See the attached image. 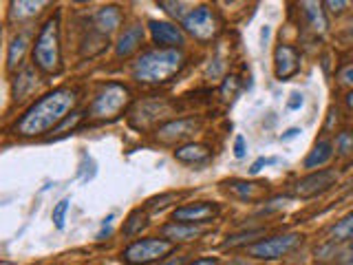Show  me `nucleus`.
<instances>
[{
    "label": "nucleus",
    "instance_id": "32",
    "mask_svg": "<svg viewBox=\"0 0 353 265\" xmlns=\"http://www.w3.org/2000/svg\"><path fill=\"white\" fill-rule=\"evenodd\" d=\"M172 199H174V195H163L159 199H152V202H150V210H163L165 206H168L165 202H172Z\"/></svg>",
    "mask_w": 353,
    "mask_h": 265
},
{
    "label": "nucleus",
    "instance_id": "2",
    "mask_svg": "<svg viewBox=\"0 0 353 265\" xmlns=\"http://www.w3.org/2000/svg\"><path fill=\"white\" fill-rule=\"evenodd\" d=\"M183 53L176 49H154L143 53L135 62V77L139 82H165L183 69Z\"/></svg>",
    "mask_w": 353,
    "mask_h": 265
},
{
    "label": "nucleus",
    "instance_id": "24",
    "mask_svg": "<svg viewBox=\"0 0 353 265\" xmlns=\"http://www.w3.org/2000/svg\"><path fill=\"white\" fill-rule=\"evenodd\" d=\"M44 7V3H14L11 5V18L14 20H29Z\"/></svg>",
    "mask_w": 353,
    "mask_h": 265
},
{
    "label": "nucleus",
    "instance_id": "28",
    "mask_svg": "<svg viewBox=\"0 0 353 265\" xmlns=\"http://www.w3.org/2000/svg\"><path fill=\"white\" fill-rule=\"evenodd\" d=\"M236 84H239V80H236L234 75L225 77V82H223V88H221V91H223V97H225V99H232V95L236 93Z\"/></svg>",
    "mask_w": 353,
    "mask_h": 265
},
{
    "label": "nucleus",
    "instance_id": "20",
    "mask_svg": "<svg viewBox=\"0 0 353 265\" xmlns=\"http://www.w3.org/2000/svg\"><path fill=\"white\" fill-rule=\"evenodd\" d=\"M33 88H36V75H33V69H25L16 75L14 82V97L22 99L25 95H29Z\"/></svg>",
    "mask_w": 353,
    "mask_h": 265
},
{
    "label": "nucleus",
    "instance_id": "4",
    "mask_svg": "<svg viewBox=\"0 0 353 265\" xmlns=\"http://www.w3.org/2000/svg\"><path fill=\"white\" fill-rule=\"evenodd\" d=\"M130 102V91L124 84L108 82L99 88V93L95 95L91 104V115L97 121H110L119 117V113L128 106Z\"/></svg>",
    "mask_w": 353,
    "mask_h": 265
},
{
    "label": "nucleus",
    "instance_id": "13",
    "mask_svg": "<svg viewBox=\"0 0 353 265\" xmlns=\"http://www.w3.org/2000/svg\"><path fill=\"white\" fill-rule=\"evenodd\" d=\"M194 128H196L194 119H176V121H170V124H163L157 130V139H161L163 144H172L176 139L188 137Z\"/></svg>",
    "mask_w": 353,
    "mask_h": 265
},
{
    "label": "nucleus",
    "instance_id": "27",
    "mask_svg": "<svg viewBox=\"0 0 353 265\" xmlns=\"http://www.w3.org/2000/svg\"><path fill=\"white\" fill-rule=\"evenodd\" d=\"M338 82L345 84V86H353V64L342 66V69L338 71Z\"/></svg>",
    "mask_w": 353,
    "mask_h": 265
},
{
    "label": "nucleus",
    "instance_id": "22",
    "mask_svg": "<svg viewBox=\"0 0 353 265\" xmlns=\"http://www.w3.org/2000/svg\"><path fill=\"white\" fill-rule=\"evenodd\" d=\"M25 49H27V36L25 33H20L9 44V53H7V66L9 69H14L16 64H20L22 55H25Z\"/></svg>",
    "mask_w": 353,
    "mask_h": 265
},
{
    "label": "nucleus",
    "instance_id": "8",
    "mask_svg": "<svg viewBox=\"0 0 353 265\" xmlns=\"http://www.w3.org/2000/svg\"><path fill=\"white\" fill-rule=\"evenodd\" d=\"M338 175L334 170H318V173H312L307 175L305 179L296 181L294 186V193L303 199H309V197H316V195H323L325 190H329L331 186L336 184Z\"/></svg>",
    "mask_w": 353,
    "mask_h": 265
},
{
    "label": "nucleus",
    "instance_id": "7",
    "mask_svg": "<svg viewBox=\"0 0 353 265\" xmlns=\"http://www.w3.org/2000/svg\"><path fill=\"white\" fill-rule=\"evenodd\" d=\"M183 29L201 42H210L219 33V18L210 7H196L183 18Z\"/></svg>",
    "mask_w": 353,
    "mask_h": 265
},
{
    "label": "nucleus",
    "instance_id": "18",
    "mask_svg": "<svg viewBox=\"0 0 353 265\" xmlns=\"http://www.w3.org/2000/svg\"><path fill=\"white\" fill-rule=\"evenodd\" d=\"M303 11H305V18L309 22L316 33H325L327 29V18H325V11L320 3H303Z\"/></svg>",
    "mask_w": 353,
    "mask_h": 265
},
{
    "label": "nucleus",
    "instance_id": "25",
    "mask_svg": "<svg viewBox=\"0 0 353 265\" xmlns=\"http://www.w3.org/2000/svg\"><path fill=\"white\" fill-rule=\"evenodd\" d=\"M336 148H338V155H351L353 153V132L351 130H342L336 137Z\"/></svg>",
    "mask_w": 353,
    "mask_h": 265
},
{
    "label": "nucleus",
    "instance_id": "39",
    "mask_svg": "<svg viewBox=\"0 0 353 265\" xmlns=\"http://www.w3.org/2000/svg\"><path fill=\"white\" fill-rule=\"evenodd\" d=\"M185 263V257H174L170 259V263H165V265H183Z\"/></svg>",
    "mask_w": 353,
    "mask_h": 265
},
{
    "label": "nucleus",
    "instance_id": "26",
    "mask_svg": "<svg viewBox=\"0 0 353 265\" xmlns=\"http://www.w3.org/2000/svg\"><path fill=\"white\" fill-rule=\"evenodd\" d=\"M66 210H69V199H62V202H58V206L53 208V224L58 230L64 228V215H66Z\"/></svg>",
    "mask_w": 353,
    "mask_h": 265
},
{
    "label": "nucleus",
    "instance_id": "36",
    "mask_svg": "<svg viewBox=\"0 0 353 265\" xmlns=\"http://www.w3.org/2000/svg\"><path fill=\"white\" fill-rule=\"evenodd\" d=\"M287 106H290V108H301L303 106V97L298 95V93H294L290 102H287Z\"/></svg>",
    "mask_w": 353,
    "mask_h": 265
},
{
    "label": "nucleus",
    "instance_id": "1",
    "mask_svg": "<svg viewBox=\"0 0 353 265\" xmlns=\"http://www.w3.org/2000/svg\"><path fill=\"white\" fill-rule=\"evenodd\" d=\"M75 104V91L71 88H55L42 99L33 104L22 119L16 124V132L22 137H36L42 132H49L60 121L66 119V113Z\"/></svg>",
    "mask_w": 353,
    "mask_h": 265
},
{
    "label": "nucleus",
    "instance_id": "41",
    "mask_svg": "<svg viewBox=\"0 0 353 265\" xmlns=\"http://www.w3.org/2000/svg\"><path fill=\"white\" fill-rule=\"evenodd\" d=\"M347 33H349V38H353V20H351V25H349V29H347Z\"/></svg>",
    "mask_w": 353,
    "mask_h": 265
},
{
    "label": "nucleus",
    "instance_id": "34",
    "mask_svg": "<svg viewBox=\"0 0 353 265\" xmlns=\"http://www.w3.org/2000/svg\"><path fill=\"white\" fill-rule=\"evenodd\" d=\"M325 7H329V11H334V14H340L342 9L349 7V3H342V0H338V3H334V0H329V3H325Z\"/></svg>",
    "mask_w": 353,
    "mask_h": 265
},
{
    "label": "nucleus",
    "instance_id": "6",
    "mask_svg": "<svg viewBox=\"0 0 353 265\" xmlns=\"http://www.w3.org/2000/svg\"><path fill=\"white\" fill-rule=\"evenodd\" d=\"M303 237L292 232V235H279V237H272V239H263L259 243H252L248 248V254L254 259H263V261H274V259H281L285 254H290L292 250H296L301 246Z\"/></svg>",
    "mask_w": 353,
    "mask_h": 265
},
{
    "label": "nucleus",
    "instance_id": "23",
    "mask_svg": "<svg viewBox=\"0 0 353 265\" xmlns=\"http://www.w3.org/2000/svg\"><path fill=\"white\" fill-rule=\"evenodd\" d=\"M146 226H148V215L143 213V210H135V213L128 217V221H124V235L135 237L137 232H141Z\"/></svg>",
    "mask_w": 353,
    "mask_h": 265
},
{
    "label": "nucleus",
    "instance_id": "3",
    "mask_svg": "<svg viewBox=\"0 0 353 265\" xmlns=\"http://www.w3.org/2000/svg\"><path fill=\"white\" fill-rule=\"evenodd\" d=\"M33 62H36L44 73H58L60 71V25L58 16L49 18L44 22L36 38V47H33Z\"/></svg>",
    "mask_w": 353,
    "mask_h": 265
},
{
    "label": "nucleus",
    "instance_id": "40",
    "mask_svg": "<svg viewBox=\"0 0 353 265\" xmlns=\"http://www.w3.org/2000/svg\"><path fill=\"white\" fill-rule=\"evenodd\" d=\"M347 106H349V108L353 110V91H351V93L347 95Z\"/></svg>",
    "mask_w": 353,
    "mask_h": 265
},
{
    "label": "nucleus",
    "instance_id": "14",
    "mask_svg": "<svg viewBox=\"0 0 353 265\" xmlns=\"http://www.w3.org/2000/svg\"><path fill=\"white\" fill-rule=\"evenodd\" d=\"M121 18H124V16H121V11L117 7H113V5L102 7L95 14V27H97L99 33H106V36H108V33H113L121 25Z\"/></svg>",
    "mask_w": 353,
    "mask_h": 265
},
{
    "label": "nucleus",
    "instance_id": "21",
    "mask_svg": "<svg viewBox=\"0 0 353 265\" xmlns=\"http://www.w3.org/2000/svg\"><path fill=\"white\" fill-rule=\"evenodd\" d=\"M331 243H342V241H351L353 239V213L347 215L345 219H340L338 224L329 230Z\"/></svg>",
    "mask_w": 353,
    "mask_h": 265
},
{
    "label": "nucleus",
    "instance_id": "33",
    "mask_svg": "<svg viewBox=\"0 0 353 265\" xmlns=\"http://www.w3.org/2000/svg\"><path fill=\"white\" fill-rule=\"evenodd\" d=\"M234 155L241 159V157H245V139H243L241 135L234 139Z\"/></svg>",
    "mask_w": 353,
    "mask_h": 265
},
{
    "label": "nucleus",
    "instance_id": "37",
    "mask_svg": "<svg viewBox=\"0 0 353 265\" xmlns=\"http://www.w3.org/2000/svg\"><path fill=\"white\" fill-rule=\"evenodd\" d=\"M190 265H221L216 259H199V261H192Z\"/></svg>",
    "mask_w": 353,
    "mask_h": 265
},
{
    "label": "nucleus",
    "instance_id": "10",
    "mask_svg": "<svg viewBox=\"0 0 353 265\" xmlns=\"http://www.w3.org/2000/svg\"><path fill=\"white\" fill-rule=\"evenodd\" d=\"M274 62H276V77H279V80H287V77L296 75L298 69H301V55H298V51L290 47V44H281V47L276 49Z\"/></svg>",
    "mask_w": 353,
    "mask_h": 265
},
{
    "label": "nucleus",
    "instance_id": "5",
    "mask_svg": "<svg viewBox=\"0 0 353 265\" xmlns=\"http://www.w3.org/2000/svg\"><path fill=\"white\" fill-rule=\"evenodd\" d=\"M172 252V241L165 239H141L135 241L132 246H128L121 252V259L128 265H148L154 261L165 259Z\"/></svg>",
    "mask_w": 353,
    "mask_h": 265
},
{
    "label": "nucleus",
    "instance_id": "12",
    "mask_svg": "<svg viewBox=\"0 0 353 265\" xmlns=\"http://www.w3.org/2000/svg\"><path fill=\"white\" fill-rule=\"evenodd\" d=\"M208 232L205 226H196V224H179V221H174V224H168L161 228V235L165 239H170L172 243L174 241H194L199 237H203Z\"/></svg>",
    "mask_w": 353,
    "mask_h": 265
},
{
    "label": "nucleus",
    "instance_id": "19",
    "mask_svg": "<svg viewBox=\"0 0 353 265\" xmlns=\"http://www.w3.org/2000/svg\"><path fill=\"white\" fill-rule=\"evenodd\" d=\"M228 193H232L239 199H254L256 195H261L265 190V184H254V181H241V179H234V181H228Z\"/></svg>",
    "mask_w": 353,
    "mask_h": 265
},
{
    "label": "nucleus",
    "instance_id": "30",
    "mask_svg": "<svg viewBox=\"0 0 353 265\" xmlns=\"http://www.w3.org/2000/svg\"><path fill=\"white\" fill-rule=\"evenodd\" d=\"M331 257H336V252H334V243H329V246H323V248H318L316 250V259L320 261H327Z\"/></svg>",
    "mask_w": 353,
    "mask_h": 265
},
{
    "label": "nucleus",
    "instance_id": "31",
    "mask_svg": "<svg viewBox=\"0 0 353 265\" xmlns=\"http://www.w3.org/2000/svg\"><path fill=\"white\" fill-rule=\"evenodd\" d=\"M338 261H340V265H353V243H351V246H347L345 250L340 252Z\"/></svg>",
    "mask_w": 353,
    "mask_h": 265
},
{
    "label": "nucleus",
    "instance_id": "29",
    "mask_svg": "<svg viewBox=\"0 0 353 265\" xmlns=\"http://www.w3.org/2000/svg\"><path fill=\"white\" fill-rule=\"evenodd\" d=\"M159 7H163L165 11H168V14H172V16H176V18H185L183 16V5L181 3H165V0H163V3H159Z\"/></svg>",
    "mask_w": 353,
    "mask_h": 265
},
{
    "label": "nucleus",
    "instance_id": "17",
    "mask_svg": "<svg viewBox=\"0 0 353 265\" xmlns=\"http://www.w3.org/2000/svg\"><path fill=\"white\" fill-rule=\"evenodd\" d=\"M331 155H334V144L327 141V139L318 141L314 146V150L307 155L305 168H318V166H325L331 159Z\"/></svg>",
    "mask_w": 353,
    "mask_h": 265
},
{
    "label": "nucleus",
    "instance_id": "16",
    "mask_svg": "<svg viewBox=\"0 0 353 265\" xmlns=\"http://www.w3.org/2000/svg\"><path fill=\"white\" fill-rule=\"evenodd\" d=\"M174 157L185 164H201L210 157V150L203 144H185V146L174 150Z\"/></svg>",
    "mask_w": 353,
    "mask_h": 265
},
{
    "label": "nucleus",
    "instance_id": "11",
    "mask_svg": "<svg viewBox=\"0 0 353 265\" xmlns=\"http://www.w3.org/2000/svg\"><path fill=\"white\" fill-rule=\"evenodd\" d=\"M150 31H152V40L161 44L163 49H176L183 44V33L179 27L170 25V22H159L152 20L150 22Z\"/></svg>",
    "mask_w": 353,
    "mask_h": 265
},
{
    "label": "nucleus",
    "instance_id": "38",
    "mask_svg": "<svg viewBox=\"0 0 353 265\" xmlns=\"http://www.w3.org/2000/svg\"><path fill=\"white\" fill-rule=\"evenodd\" d=\"M298 132H301V128H290V130H287L285 135H283V139H285V141H287V139H292V137L298 135Z\"/></svg>",
    "mask_w": 353,
    "mask_h": 265
},
{
    "label": "nucleus",
    "instance_id": "15",
    "mask_svg": "<svg viewBox=\"0 0 353 265\" xmlns=\"http://www.w3.org/2000/svg\"><path fill=\"white\" fill-rule=\"evenodd\" d=\"M141 40H143V29L139 25L128 27L124 33H121V38L117 42V55L119 58H128L130 53H135L139 49Z\"/></svg>",
    "mask_w": 353,
    "mask_h": 265
},
{
    "label": "nucleus",
    "instance_id": "9",
    "mask_svg": "<svg viewBox=\"0 0 353 265\" xmlns=\"http://www.w3.org/2000/svg\"><path fill=\"white\" fill-rule=\"evenodd\" d=\"M219 215V208L214 204H208V202H201V204H190V206H181L174 210V221H179V224H196V226H203L208 224L210 219H214Z\"/></svg>",
    "mask_w": 353,
    "mask_h": 265
},
{
    "label": "nucleus",
    "instance_id": "35",
    "mask_svg": "<svg viewBox=\"0 0 353 265\" xmlns=\"http://www.w3.org/2000/svg\"><path fill=\"white\" fill-rule=\"evenodd\" d=\"M272 161H274V159H265V157H261L259 161H254V164H252V168H250V173H259V170L263 168V166H265V164H272Z\"/></svg>",
    "mask_w": 353,
    "mask_h": 265
}]
</instances>
